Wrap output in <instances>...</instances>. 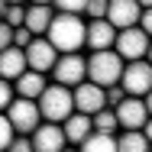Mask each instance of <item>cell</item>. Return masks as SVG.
Segmentation results:
<instances>
[{
    "label": "cell",
    "instance_id": "ac0fdd59",
    "mask_svg": "<svg viewBox=\"0 0 152 152\" xmlns=\"http://www.w3.org/2000/svg\"><path fill=\"white\" fill-rule=\"evenodd\" d=\"M117 152H152V146L139 129H120L117 133Z\"/></svg>",
    "mask_w": 152,
    "mask_h": 152
},
{
    "label": "cell",
    "instance_id": "d590c367",
    "mask_svg": "<svg viewBox=\"0 0 152 152\" xmlns=\"http://www.w3.org/2000/svg\"><path fill=\"white\" fill-rule=\"evenodd\" d=\"M3 10H7V0H0V20H3Z\"/></svg>",
    "mask_w": 152,
    "mask_h": 152
},
{
    "label": "cell",
    "instance_id": "8d00e7d4",
    "mask_svg": "<svg viewBox=\"0 0 152 152\" xmlns=\"http://www.w3.org/2000/svg\"><path fill=\"white\" fill-rule=\"evenodd\" d=\"M10 3H26V0H7V7H10Z\"/></svg>",
    "mask_w": 152,
    "mask_h": 152
},
{
    "label": "cell",
    "instance_id": "5b68a950",
    "mask_svg": "<svg viewBox=\"0 0 152 152\" xmlns=\"http://www.w3.org/2000/svg\"><path fill=\"white\" fill-rule=\"evenodd\" d=\"M81 81H88V58H84L81 52L58 55L55 68H52V84H61V88H78Z\"/></svg>",
    "mask_w": 152,
    "mask_h": 152
},
{
    "label": "cell",
    "instance_id": "cb8c5ba5",
    "mask_svg": "<svg viewBox=\"0 0 152 152\" xmlns=\"http://www.w3.org/2000/svg\"><path fill=\"white\" fill-rule=\"evenodd\" d=\"M13 126H10V120H7V113H0V152L10 149V142H13Z\"/></svg>",
    "mask_w": 152,
    "mask_h": 152
},
{
    "label": "cell",
    "instance_id": "83f0119b",
    "mask_svg": "<svg viewBox=\"0 0 152 152\" xmlns=\"http://www.w3.org/2000/svg\"><path fill=\"white\" fill-rule=\"evenodd\" d=\"M104 94H107V107H110V110H113V107L120 104L123 97H126V94H123V88H120V84H113V88H107V91H104Z\"/></svg>",
    "mask_w": 152,
    "mask_h": 152
},
{
    "label": "cell",
    "instance_id": "e0dca14e",
    "mask_svg": "<svg viewBox=\"0 0 152 152\" xmlns=\"http://www.w3.org/2000/svg\"><path fill=\"white\" fill-rule=\"evenodd\" d=\"M52 16H55V10L52 7H26V29L32 36H45L49 26H52Z\"/></svg>",
    "mask_w": 152,
    "mask_h": 152
},
{
    "label": "cell",
    "instance_id": "7c38bea8",
    "mask_svg": "<svg viewBox=\"0 0 152 152\" xmlns=\"http://www.w3.org/2000/svg\"><path fill=\"white\" fill-rule=\"evenodd\" d=\"M139 16H142V7L136 0H110L107 7V23L113 29H129V26H139Z\"/></svg>",
    "mask_w": 152,
    "mask_h": 152
},
{
    "label": "cell",
    "instance_id": "8fae6325",
    "mask_svg": "<svg viewBox=\"0 0 152 152\" xmlns=\"http://www.w3.org/2000/svg\"><path fill=\"white\" fill-rule=\"evenodd\" d=\"M29 139H32V152H61L65 146H68L61 123H45V120L32 129Z\"/></svg>",
    "mask_w": 152,
    "mask_h": 152
},
{
    "label": "cell",
    "instance_id": "e575fe53",
    "mask_svg": "<svg viewBox=\"0 0 152 152\" xmlns=\"http://www.w3.org/2000/svg\"><path fill=\"white\" fill-rule=\"evenodd\" d=\"M146 61L152 65V42H149V52H146Z\"/></svg>",
    "mask_w": 152,
    "mask_h": 152
},
{
    "label": "cell",
    "instance_id": "d6986e66",
    "mask_svg": "<svg viewBox=\"0 0 152 152\" xmlns=\"http://www.w3.org/2000/svg\"><path fill=\"white\" fill-rule=\"evenodd\" d=\"M91 126H94V133H104V136H117V133H120V126H117V113H113L110 107H104L100 113H94V117H91Z\"/></svg>",
    "mask_w": 152,
    "mask_h": 152
},
{
    "label": "cell",
    "instance_id": "603a6c76",
    "mask_svg": "<svg viewBox=\"0 0 152 152\" xmlns=\"http://www.w3.org/2000/svg\"><path fill=\"white\" fill-rule=\"evenodd\" d=\"M52 7H55V13H84V7H88V0H52Z\"/></svg>",
    "mask_w": 152,
    "mask_h": 152
},
{
    "label": "cell",
    "instance_id": "7a4b0ae2",
    "mask_svg": "<svg viewBox=\"0 0 152 152\" xmlns=\"http://www.w3.org/2000/svg\"><path fill=\"white\" fill-rule=\"evenodd\" d=\"M123 65H126V61H123L120 55L113 52V49H100V52H91V55H88V81L107 91V88L120 84Z\"/></svg>",
    "mask_w": 152,
    "mask_h": 152
},
{
    "label": "cell",
    "instance_id": "7402d4cb",
    "mask_svg": "<svg viewBox=\"0 0 152 152\" xmlns=\"http://www.w3.org/2000/svg\"><path fill=\"white\" fill-rule=\"evenodd\" d=\"M107 7H110V0H88V7H84V20H107Z\"/></svg>",
    "mask_w": 152,
    "mask_h": 152
},
{
    "label": "cell",
    "instance_id": "d4e9b609",
    "mask_svg": "<svg viewBox=\"0 0 152 152\" xmlns=\"http://www.w3.org/2000/svg\"><path fill=\"white\" fill-rule=\"evenodd\" d=\"M32 39H36V36H32L26 26H16V29H13V49H26Z\"/></svg>",
    "mask_w": 152,
    "mask_h": 152
},
{
    "label": "cell",
    "instance_id": "277c9868",
    "mask_svg": "<svg viewBox=\"0 0 152 152\" xmlns=\"http://www.w3.org/2000/svg\"><path fill=\"white\" fill-rule=\"evenodd\" d=\"M3 113H7V120H10L16 136H32V129L42 123V113H39L36 100H26V97H13Z\"/></svg>",
    "mask_w": 152,
    "mask_h": 152
},
{
    "label": "cell",
    "instance_id": "4fadbf2b",
    "mask_svg": "<svg viewBox=\"0 0 152 152\" xmlns=\"http://www.w3.org/2000/svg\"><path fill=\"white\" fill-rule=\"evenodd\" d=\"M113 39H117V29H113L107 20H88L84 45H88L91 52H100V49H113Z\"/></svg>",
    "mask_w": 152,
    "mask_h": 152
},
{
    "label": "cell",
    "instance_id": "836d02e7",
    "mask_svg": "<svg viewBox=\"0 0 152 152\" xmlns=\"http://www.w3.org/2000/svg\"><path fill=\"white\" fill-rule=\"evenodd\" d=\"M136 3H139L142 10H146V7H152V0H136Z\"/></svg>",
    "mask_w": 152,
    "mask_h": 152
},
{
    "label": "cell",
    "instance_id": "2e32d148",
    "mask_svg": "<svg viewBox=\"0 0 152 152\" xmlns=\"http://www.w3.org/2000/svg\"><path fill=\"white\" fill-rule=\"evenodd\" d=\"M61 129H65V139H68V142H75V146H81V142L94 133L91 117H84V113H71L68 120L61 123Z\"/></svg>",
    "mask_w": 152,
    "mask_h": 152
},
{
    "label": "cell",
    "instance_id": "ffe728a7",
    "mask_svg": "<svg viewBox=\"0 0 152 152\" xmlns=\"http://www.w3.org/2000/svg\"><path fill=\"white\" fill-rule=\"evenodd\" d=\"M78 152H117V136H104V133H91Z\"/></svg>",
    "mask_w": 152,
    "mask_h": 152
},
{
    "label": "cell",
    "instance_id": "1f68e13d",
    "mask_svg": "<svg viewBox=\"0 0 152 152\" xmlns=\"http://www.w3.org/2000/svg\"><path fill=\"white\" fill-rule=\"evenodd\" d=\"M142 104H146V110H149V117H152V91L146 94V97H142Z\"/></svg>",
    "mask_w": 152,
    "mask_h": 152
},
{
    "label": "cell",
    "instance_id": "4dcf8cb0",
    "mask_svg": "<svg viewBox=\"0 0 152 152\" xmlns=\"http://www.w3.org/2000/svg\"><path fill=\"white\" fill-rule=\"evenodd\" d=\"M139 133H142V136H146V139H149V146H152V117H149V120H146V126H142V129H139Z\"/></svg>",
    "mask_w": 152,
    "mask_h": 152
},
{
    "label": "cell",
    "instance_id": "30bf717a",
    "mask_svg": "<svg viewBox=\"0 0 152 152\" xmlns=\"http://www.w3.org/2000/svg\"><path fill=\"white\" fill-rule=\"evenodd\" d=\"M113 113H117V126L120 129H142L146 120H149V110H146L142 97H123L113 107Z\"/></svg>",
    "mask_w": 152,
    "mask_h": 152
},
{
    "label": "cell",
    "instance_id": "4316f807",
    "mask_svg": "<svg viewBox=\"0 0 152 152\" xmlns=\"http://www.w3.org/2000/svg\"><path fill=\"white\" fill-rule=\"evenodd\" d=\"M7 152H32V139L29 136H13V142H10Z\"/></svg>",
    "mask_w": 152,
    "mask_h": 152
},
{
    "label": "cell",
    "instance_id": "ba28073f",
    "mask_svg": "<svg viewBox=\"0 0 152 152\" xmlns=\"http://www.w3.org/2000/svg\"><path fill=\"white\" fill-rule=\"evenodd\" d=\"M23 52H26V68L29 71H39V75H49L55 68V61H58V52L52 49V42L45 36H36Z\"/></svg>",
    "mask_w": 152,
    "mask_h": 152
},
{
    "label": "cell",
    "instance_id": "d6a6232c",
    "mask_svg": "<svg viewBox=\"0 0 152 152\" xmlns=\"http://www.w3.org/2000/svg\"><path fill=\"white\" fill-rule=\"evenodd\" d=\"M29 7H52V0H29Z\"/></svg>",
    "mask_w": 152,
    "mask_h": 152
},
{
    "label": "cell",
    "instance_id": "44dd1931",
    "mask_svg": "<svg viewBox=\"0 0 152 152\" xmlns=\"http://www.w3.org/2000/svg\"><path fill=\"white\" fill-rule=\"evenodd\" d=\"M3 23H7L10 29L23 26V23H26V3H10V7L3 10Z\"/></svg>",
    "mask_w": 152,
    "mask_h": 152
},
{
    "label": "cell",
    "instance_id": "8992f818",
    "mask_svg": "<svg viewBox=\"0 0 152 152\" xmlns=\"http://www.w3.org/2000/svg\"><path fill=\"white\" fill-rule=\"evenodd\" d=\"M120 88L126 97H146L152 91V65L146 58L142 61H126L120 75Z\"/></svg>",
    "mask_w": 152,
    "mask_h": 152
},
{
    "label": "cell",
    "instance_id": "3957f363",
    "mask_svg": "<svg viewBox=\"0 0 152 152\" xmlns=\"http://www.w3.org/2000/svg\"><path fill=\"white\" fill-rule=\"evenodd\" d=\"M36 107L45 123H65L75 113V100H71V88L61 84H45V91L36 97Z\"/></svg>",
    "mask_w": 152,
    "mask_h": 152
},
{
    "label": "cell",
    "instance_id": "52a82bcc",
    "mask_svg": "<svg viewBox=\"0 0 152 152\" xmlns=\"http://www.w3.org/2000/svg\"><path fill=\"white\" fill-rule=\"evenodd\" d=\"M149 36L139 29V26H129V29H120L117 39H113V52L120 55L123 61H142L146 52H149Z\"/></svg>",
    "mask_w": 152,
    "mask_h": 152
},
{
    "label": "cell",
    "instance_id": "9c48e42d",
    "mask_svg": "<svg viewBox=\"0 0 152 152\" xmlns=\"http://www.w3.org/2000/svg\"><path fill=\"white\" fill-rule=\"evenodd\" d=\"M71 100H75V113H84V117H94L107 107L104 88H97L91 81H81L78 88H71Z\"/></svg>",
    "mask_w": 152,
    "mask_h": 152
},
{
    "label": "cell",
    "instance_id": "6da1fadb",
    "mask_svg": "<svg viewBox=\"0 0 152 152\" xmlns=\"http://www.w3.org/2000/svg\"><path fill=\"white\" fill-rule=\"evenodd\" d=\"M84 32H88V20L84 16H78V13H55L45 39L52 42V49L58 55H71V52L84 49Z\"/></svg>",
    "mask_w": 152,
    "mask_h": 152
},
{
    "label": "cell",
    "instance_id": "f546056e",
    "mask_svg": "<svg viewBox=\"0 0 152 152\" xmlns=\"http://www.w3.org/2000/svg\"><path fill=\"white\" fill-rule=\"evenodd\" d=\"M139 29L152 39V7H146V10H142V16H139Z\"/></svg>",
    "mask_w": 152,
    "mask_h": 152
},
{
    "label": "cell",
    "instance_id": "9a60e30c",
    "mask_svg": "<svg viewBox=\"0 0 152 152\" xmlns=\"http://www.w3.org/2000/svg\"><path fill=\"white\" fill-rule=\"evenodd\" d=\"M45 84H49L45 75H39V71H29V68H26V71L13 81V94H16V97H26V100H36L39 94L45 91Z\"/></svg>",
    "mask_w": 152,
    "mask_h": 152
},
{
    "label": "cell",
    "instance_id": "5bb4252c",
    "mask_svg": "<svg viewBox=\"0 0 152 152\" xmlns=\"http://www.w3.org/2000/svg\"><path fill=\"white\" fill-rule=\"evenodd\" d=\"M23 71H26V52H23V49H13V45H10V49L0 52V78H3V81L13 84Z\"/></svg>",
    "mask_w": 152,
    "mask_h": 152
},
{
    "label": "cell",
    "instance_id": "74e56055",
    "mask_svg": "<svg viewBox=\"0 0 152 152\" xmlns=\"http://www.w3.org/2000/svg\"><path fill=\"white\" fill-rule=\"evenodd\" d=\"M61 152H78V149H68V146H65V149H61Z\"/></svg>",
    "mask_w": 152,
    "mask_h": 152
},
{
    "label": "cell",
    "instance_id": "f1b7e54d",
    "mask_svg": "<svg viewBox=\"0 0 152 152\" xmlns=\"http://www.w3.org/2000/svg\"><path fill=\"white\" fill-rule=\"evenodd\" d=\"M10 45H13V29L0 20V52H3V49H10Z\"/></svg>",
    "mask_w": 152,
    "mask_h": 152
},
{
    "label": "cell",
    "instance_id": "484cf974",
    "mask_svg": "<svg viewBox=\"0 0 152 152\" xmlns=\"http://www.w3.org/2000/svg\"><path fill=\"white\" fill-rule=\"evenodd\" d=\"M13 97H16V94H13V84L0 78V113H3L7 107H10V100H13Z\"/></svg>",
    "mask_w": 152,
    "mask_h": 152
}]
</instances>
